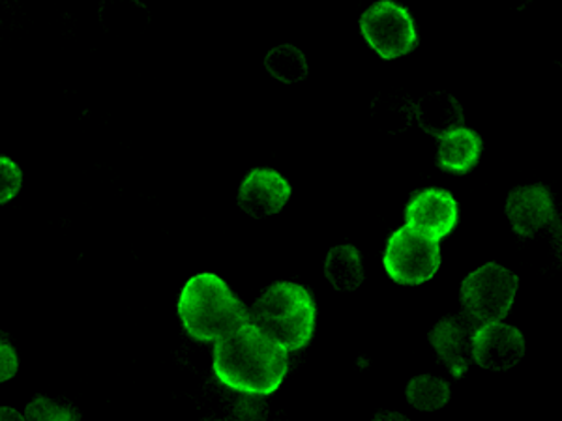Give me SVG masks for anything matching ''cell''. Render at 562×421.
I'll return each mask as SVG.
<instances>
[{"instance_id":"17","label":"cell","mask_w":562,"mask_h":421,"mask_svg":"<svg viewBox=\"0 0 562 421\" xmlns=\"http://www.w3.org/2000/svg\"><path fill=\"white\" fill-rule=\"evenodd\" d=\"M373 115L389 132H402L409 128L411 121L415 118V105L407 98L384 94L373 103Z\"/></svg>"},{"instance_id":"24","label":"cell","mask_w":562,"mask_h":421,"mask_svg":"<svg viewBox=\"0 0 562 421\" xmlns=\"http://www.w3.org/2000/svg\"><path fill=\"white\" fill-rule=\"evenodd\" d=\"M373 421H378V420H373Z\"/></svg>"},{"instance_id":"20","label":"cell","mask_w":562,"mask_h":421,"mask_svg":"<svg viewBox=\"0 0 562 421\" xmlns=\"http://www.w3.org/2000/svg\"><path fill=\"white\" fill-rule=\"evenodd\" d=\"M212 421H267V409H265V402L246 399V401L238 402L224 420Z\"/></svg>"},{"instance_id":"12","label":"cell","mask_w":562,"mask_h":421,"mask_svg":"<svg viewBox=\"0 0 562 421\" xmlns=\"http://www.w3.org/2000/svg\"><path fill=\"white\" fill-rule=\"evenodd\" d=\"M415 118L426 134L442 139L463 128L465 115L461 103L450 92H429L415 105Z\"/></svg>"},{"instance_id":"21","label":"cell","mask_w":562,"mask_h":421,"mask_svg":"<svg viewBox=\"0 0 562 421\" xmlns=\"http://www.w3.org/2000/svg\"><path fill=\"white\" fill-rule=\"evenodd\" d=\"M18 369H20L18 352L8 341L7 335L0 333V383H7L10 378L15 377Z\"/></svg>"},{"instance_id":"19","label":"cell","mask_w":562,"mask_h":421,"mask_svg":"<svg viewBox=\"0 0 562 421\" xmlns=\"http://www.w3.org/2000/svg\"><path fill=\"white\" fill-rule=\"evenodd\" d=\"M23 173L15 161L0 156V205L12 201L20 193Z\"/></svg>"},{"instance_id":"22","label":"cell","mask_w":562,"mask_h":421,"mask_svg":"<svg viewBox=\"0 0 562 421\" xmlns=\"http://www.w3.org/2000/svg\"><path fill=\"white\" fill-rule=\"evenodd\" d=\"M0 421H25V416L10 407H0Z\"/></svg>"},{"instance_id":"7","label":"cell","mask_w":562,"mask_h":421,"mask_svg":"<svg viewBox=\"0 0 562 421\" xmlns=\"http://www.w3.org/2000/svg\"><path fill=\"white\" fill-rule=\"evenodd\" d=\"M407 227L434 242H441L460 221L458 201L452 193L439 187L416 192L405 206Z\"/></svg>"},{"instance_id":"16","label":"cell","mask_w":562,"mask_h":421,"mask_svg":"<svg viewBox=\"0 0 562 421\" xmlns=\"http://www.w3.org/2000/svg\"><path fill=\"white\" fill-rule=\"evenodd\" d=\"M265 68L281 83H296L306 79L307 62L304 53L294 45H280L265 58Z\"/></svg>"},{"instance_id":"2","label":"cell","mask_w":562,"mask_h":421,"mask_svg":"<svg viewBox=\"0 0 562 421\" xmlns=\"http://www.w3.org/2000/svg\"><path fill=\"white\" fill-rule=\"evenodd\" d=\"M186 333L201 343H216L249 322L248 307L220 275H193L179 296Z\"/></svg>"},{"instance_id":"3","label":"cell","mask_w":562,"mask_h":421,"mask_svg":"<svg viewBox=\"0 0 562 421\" xmlns=\"http://www.w3.org/2000/svg\"><path fill=\"white\" fill-rule=\"evenodd\" d=\"M248 311L249 322L288 352L306 349L314 338L317 306L312 293L299 283L270 285Z\"/></svg>"},{"instance_id":"13","label":"cell","mask_w":562,"mask_h":421,"mask_svg":"<svg viewBox=\"0 0 562 421\" xmlns=\"http://www.w3.org/2000/svg\"><path fill=\"white\" fill-rule=\"evenodd\" d=\"M482 148H484L482 139L474 129H456L452 134L442 137L437 163L447 173H471L474 167L479 166Z\"/></svg>"},{"instance_id":"4","label":"cell","mask_w":562,"mask_h":421,"mask_svg":"<svg viewBox=\"0 0 562 421\" xmlns=\"http://www.w3.org/2000/svg\"><path fill=\"white\" fill-rule=\"evenodd\" d=\"M518 287V275L497 262H487L467 275L461 283L460 301L463 315L479 328L492 322H503L506 315L510 314Z\"/></svg>"},{"instance_id":"6","label":"cell","mask_w":562,"mask_h":421,"mask_svg":"<svg viewBox=\"0 0 562 421\" xmlns=\"http://www.w3.org/2000/svg\"><path fill=\"white\" fill-rule=\"evenodd\" d=\"M383 264L400 285H422L441 269V246L405 225L389 238Z\"/></svg>"},{"instance_id":"10","label":"cell","mask_w":562,"mask_h":421,"mask_svg":"<svg viewBox=\"0 0 562 421\" xmlns=\"http://www.w3.org/2000/svg\"><path fill=\"white\" fill-rule=\"evenodd\" d=\"M476 330L479 326L465 315H450L439 320L429 332V343L454 378L463 377L473 365V338Z\"/></svg>"},{"instance_id":"8","label":"cell","mask_w":562,"mask_h":421,"mask_svg":"<svg viewBox=\"0 0 562 421\" xmlns=\"http://www.w3.org/2000/svg\"><path fill=\"white\" fill-rule=\"evenodd\" d=\"M525 338L516 326H480L473 338V362L487 371H508L524 360Z\"/></svg>"},{"instance_id":"14","label":"cell","mask_w":562,"mask_h":421,"mask_svg":"<svg viewBox=\"0 0 562 421\" xmlns=\"http://www.w3.org/2000/svg\"><path fill=\"white\" fill-rule=\"evenodd\" d=\"M325 275L336 291H357L364 283V266L360 251L351 243L330 249L326 255Z\"/></svg>"},{"instance_id":"5","label":"cell","mask_w":562,"mask_h":421,"mask_svg":"<svg viewBox=\"0 0 562 421\" xmlns=\"http://www.w3.org/2000/svg\"><path fill=\"white\" fill-rule=\"evenodd\" d=\"M360 31L371 49L384 60L409 55L418 45L413 15L407 8L392 0H379L368 8L360 18Z\"/></svg>"},{"instance_id":"1","label":"cell","mask_w":562,"mask_h":421,"mask_svg":"<svg viewBox=\"0 0 562 421\" xmlns=\"http://www.w3.org/2000/svg\"><path fill=\"white\" fill-rule=\"evenodd\" d=\"M212 367L225 388L243 396H272L288 375L289 352L248 322L216 341Z\"/></svg>"},{"instance_id":"15","label":"cell","mask_w":562,"mask_h":421,"mask_svg":"<svg viewBox=\"0 0 562 421\" xmlns=\"http://www.w3.org/2000/svg\"><path fill=\"white\" fill-rule=\"evenodd\" d=\"M405 396L411 407H415L416 410L435 412L447 407L450 401V384L431 375H420L411 380Z\"/></svg>"},{"instance_id":"11","label":"cell","mask_w":562,"mask_h":421,"mask_svg":"<svg viewBox=\"0 0 562 421\" xmlns=\"http://www.w3.org/2000/svg\"><path fill=\"white\" fill-rule=\"evenodd\" d=\"M291 192L288 179L274 169H254L238 190V206L257 219L274 216L288 205Z\"/></svg>"},{"instance_id":"9","label":"cell","mask_w":562,"mask_h":421,"mask_svg":"<svg viewBox=\"0 0 562 421\" xmlns=\"http://www.w3.org/2000/svg\"><path fill=\"white\" fill-rule=\"evenodd\" d=\"M506 216L519 237L532 238L538 230L559 225L551 192L542 184L521 185L506 198Z\"/></svg>"},{"instance_id":"23","label":"cell","mask_w":562,"mask_h":421,"mask_svg":"<svg viewBox=\"0 0 562 421\" xmlns=\"http://www.w3.org/2000/svg\"><path fill=\"white\" fill-rule=\"evenodd\" d=\"M378 421H409L405 416L396 414V412H383L375 418Z\"/></svg>"},{"instance_id":"18","label":"cell","mask_w":562,"mask_h":421,"mask_svg":"<svg viewBox=\"0 0 562 421\" xmlns=\"http://www.w3.org/2000/svg\"><path fill=\"white\" fill-rule=\"evenodd\" d=\"M25 421H79L81 416L71 405L55 401L52 397L38 396L26 405Z\"/></svg>"}]
</instances>
